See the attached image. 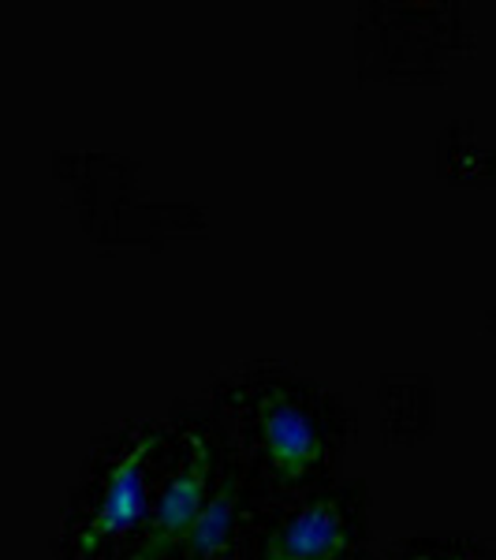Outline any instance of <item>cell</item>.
Segmentation results:
<instances>
[{"mask_svg": "<svg viewBox=\"0 0 496 560\" xmlns=\"http://www.w3.org/2000/svg\"><path fill=\"white\" fill-rule=\"evenodd\" d=\"M168 433L161 422L131 430L108 459L90 478L86 497L79 501L68 523V557L71 560H105L120 546L139 538L150 516L153 493H157L161 456H165Z\"/></svg>", "mask_w": 496, "mask_h": 560, "instance_id": "cell-1", "label": "cell"}, {"mask_svg": "<svg viewBox=\"0 0 496 560\" xmlns=\"http://www.w3.org/2000/svg\"><path fill=\"white\" fill-rule=\"evenodd\" d=\"M216 478V453L205 430H184L176 445V459L165 467L153 493L150 516L142 523L139 538L128 546L123 560H179L184 541L191 535L198 512L213 490Z\"/></svg>", "mask_w": 496, "mask_h": 560, "instance_id": "cell-2", "label": "cell"}, {"mask_svg": "<svg viewBox=\"0 0 496 560\" xmlns=\"http://www.w3.org/2000/svg\"><path fill=\"white\" fill-rule=\"evenodd\" d=\"M250 441L261 464L284 486H303L329 459V433L318 408L287 385H261L250 400Z\"/></svg>", "mask_w": 496, "mask_h": 560, "instance_id": "cell-3", "label": "cell"}, {"mask_svg": "<svg viewBox=\"0 0 496 560\" xmlns=\"http://www.w3.org/2000/svg\"><path fill=\"white\" fill-rule=\"evenodd\" d=\"M358 535L355 504L344 493H321L269 530L258 560H347Z\"/></svg>", "mask_w": 496, "mask_h": 560, "instance_id": "cell-4", "label": "cell"}, {"mask_svg": "<svg viewBox=\"0 0 496 560\" xmlns=\"http://www.w3.org/2000/svg\"><path fill=\"white\" fill-rule=\"evenodd\" d=\"M243 523H247V478L236 467H224L213 478V490L198 512L179 560H228L239 546Z\"/></svg>", "mask_w": 496, "mask_h": 560, "instance_id": "cell-5", "label": "cell"}, {"mask_svg": "<svg viewBox=\"0 0 496 560\" xmlns=\"http://www.w3.org/2000/svg\"><path fill=\"white\" fill-rule=\"evenodd\" d=\"M414 560H459V557H414Z\"/></svg>", "mask_w": 496, "mask_h": 560, "instance_id": "cell-6", "label": "cell"}]
</instances>
